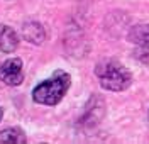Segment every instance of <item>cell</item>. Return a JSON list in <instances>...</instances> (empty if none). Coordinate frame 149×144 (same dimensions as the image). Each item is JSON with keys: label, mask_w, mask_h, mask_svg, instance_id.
<instances>
[{"label": "cell", "mask_w": 149, "mask_h": 144, "mask_svg": "<svg viewBox=\"0 0 149 144\" xmlns=\"http://www.w3.org/2000/svg\"><path fill=\"white\" fill-rule=\"evenodd\" d=\"M95 75L102 88L109 92H124L132 83V75L117 59H102L95 66Z\"/></svg>", "instance_id": "1"}, {"label": "cell", "mask_w": 149, "mask_h": 144, "mask_svg": "<svg viewBox=\"0 0 149 144\" xmlns=\"http://www.w3.org/2000/svg\"><path fill=\"white\" fill-rule=\"evenodd\" d=\"M71 85V77L66 71H54L53 77L41 81L39 85L32 90V98L34 102L41 105H56L63 100L66 92Z\"/></svg>", "instance_id": "2"}, {"label": "cell", "mask_w": 149, "mask_h": 144, "mask_svg": "<svg viewBox=\"0 0 149 144\" xmlns=\"http://www.w3.org/2000/svg\"><path fill=\"white\" fill-rule=\"evenodd\" d=\"M24 78V70H22V59L19 58H10L0 65V80L5 85L15 86L22 83Z\"/></svg>", "instance_id": "3"}, {"label": "cell", "mask_w": 149, "mask_h": 144, "mask_svg": "<svg viewBox=\"0 0 149 144\" xmlns=\"http://www.w3.org/2000/svg\"><path fill=\"white\" fill-rule=\"evenodd\" d=\"M103 114H105V104H103V100L100 97L93 95L88 100L86 107H85V112L81 115V119H80V125H83V127H93V125H97L102 120Z\"/></svg>", "instance_id": "4"}, {"label": "cell", "mask_w": 149, "mask_h": 144, "mask_svg": "<svg viewBox=\"0 0 149 144\" xmlns=\"http://www.w3.org/2000/svg\"><path fill=\"white\" fill-rule=\"evenodd\" d=\"M20 32H22V38L27 42H32V44H41V42L46 41V29H44L42 24H39L36 20L24 22Z\"/></svg>", "instance_id": "5"}, {"label": "cell", "mask_w": 149, "mask_h": 144, "mask_svg": "<svg viewBox=\"0 0 149 144\" xmlns=\"http://www.w3.org/2000/svg\"><path fill=\"white\" fill-rule=\"evenodd\" d=\"M19 46L17 32L12 27L0 24V51L2 53H14Z\"/></svg>", "instance_id": "6"}, {"label": "cell", "mask_w": 149, "mask_h": 144, "mask_svg": "<svg viewBox=\"0 0 149 144\" xmlns=\"http://www.w3.org/2000/svg\"><path fill=\"white\" fill-rule=\"evenodd\" d=\"M129 41L141 48H149V24L134 26L129 31Z\"/></svg>", "instance_id": "7"}, {"label": "cell", "mask_w": 149, "mask_h": 144, "mask_svg": "<svg viewBox=\"0 0 149 144\" xmlns=\"http://www.w3.org/2000/svg\"><path fill=\"white\" fill-rule=\"evenodd\" d=\"M26 141L27 137L24 134V131L19 127H7L0 131V143L3 144H24Z\"/></svg>", "instance_id": "8"}, {"label": "cell", "mask_w": 149, "mask_h": 144, "mask_svg": "<svg viewBox=\"0 0 149 144\" xmlns=\"http://www.w3.org/2000/svg\"><path fill=\"white\" fill-rule=\"evenodd\" d=\"M136 58L139 59V61H142L144 65H149V48H141L136 51Z\"/></svg>", "instance_id": "9"}, {"label": "cell", "mask_w": 149, "mask_h": 144, "mask_svg": "<svg viewBox=\"0 0 149 144\" xmlns=\"http://www.w3.org/2000/svg\"><path fill=\"white\" fill-rule=\"evenodd\" d=\"M2 115H3V110H2V107H0V120H2Z\"/></svg>", "instance_id": "10"}]
</instances>
